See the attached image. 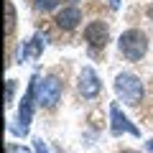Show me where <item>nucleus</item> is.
Listing matches in <instances>:
<instances>
[{
  "instance_id": "nucleus-8",
  "label": "nucleus",
  "mask_w": 153,
  "mask_h": 153,
  "mask_svg": "<svg viewBox=\"0 0 153 153\" xmlns=\"http://www.w3.org/2000/svg\"><path fill=\"white\" fill-rule=\"evenodd\" d=\"M82 21V10L76 5H66L59 10V16H56V26L64 28V31H71V28H76V23Z\"/></svg>"
},
{
  "instance_id": "nucleus-14",
  "label": "nucleus",
  "mask_w": 153,
  "mask_h": 153,
  "mask_svg": "<svg viewBox=\"0 0 153 153\" xmlns=\"http://www.w3.org/2000/svg\"><path fill=\"white\" fill-rule=\"evenodd\" d=\"M33 143H36V153H49V151H46V143L41 140V138H38V140H33Z\"/></svg>"
},
{
  "instance_id": "nucleus-10",
  "label": "nucleus",
  "mask_w": 153,
  "mask_h": 153,
  "mask_svg": "<svg viewBox=\"0 0 153 153\" xmlns=\"http://www.w3.org/2000/svg\"><path fill=\"white\" fill-rule=\"evenodd\" d=\"M13 28H16V8H13V3H5V33L10 36Z\"/></svg>"
},
{
  "instance_id": "nucleus-3",
  "label": "nucleus",
  "mask_w": 153,
  "mask_h": 153,
  "mask_svg": "<svg viewBox=\"0 0 153 153\" xmlns=\"http://www.w3.org/2000/svg\"><path fill=\"white\" fill-rule=\"evenodd\" d=\"M59 97H61V82L56 76H44V79L36 76V100L44 107H54Z\"/></svg>"
},
{
  "instance_id": "nucleus-1",
  "label": "nucleus",
  "mask_w": 153,
  "mask_h": 153,
  "mask_svg": "<svg viewBox=\"0 0 153 153\" xmlns=\"http://www.w3.org/2000/svg\"><path fill=\"white\" fill-rule=\"evenodd\" d=\"M120 51H123V56H125L128 61L143 59V54L148 51V38H146V33L138 31V28L125 31V33L120 36Z\"/></svg>"
},
{
  "instance_id": "nucleus-17",
  "label": "nucleus",
  "mask_w": 153,
  "mask_h": 153,
  "mask_svg": "<svg viewBox=\"0 0 153 153\" xmlns=\"http://www.w3.org/2000/svg\"><path fill=\"white\" fill-rule=\"evenodd\" d=\"M148 16H151V21H153V8H151V10H148Z\"/></svg>"
},
{
  "instance_id": "nucleus-6",
  "label": "nucleus",
  "mask_w": 153,
  "mask_h": 153,
  "mask_svg": "<svg viewBox=\"0 0 153 153\" xmlns=\"http://www.w3.org/2000/svg\"><path fill=\"white\" fill-rule=\"evenodd\" d=\"M79 94L87 97V100H92V97L100 94V79L94 74V69H89V66H84L79 71Z\"/></svg>"
},
{
  "instance_id": "nucleus-11",
  "label": "nucleus",
  "mask_w": 153,
  "mask_h": 153,
  "mask_svg": "<svg viewBox=\"0 0 153 153\" xmlns=\"http://www.w3.org/2000/svg\"><path fill=\"white\" fill-rule=\"evenodd\" d=\"M33 5H36L38 10H54V8L59 5V0H33Z\"/></svg>"
},
{
  "instance_id": "nucleus-2",
  "label": "nucleus",
  "mask_w": 153,
  "mask_h": 153,
  "mask_svg": "<svg viewBox=\"0 0 153 153\" xmlns=\"http://www.w3.org/2000/svg\"><path fill=\"white\" fill-rule=\"evenodd\" d=\"M115 92L120 94L128 105H138L140 97H143V82L135 74H130V71H123L115 79Z\"/></svg>"
},
{
  "instance_id": "nucleus-16",
  "label": "nucleus",
  "mask_w": 153,
  "mask_h": 153,
  "mask_svg": "<svg viewBox=\"0 0 153 153\" xmlns=\"http://www.w3.org/2000/svg\"><path fill=\"white\" fill-rule=\"evenodd\" d=\"M146 148H148V151L153 153V140H148V143H146Z\"/></svg>"
},
{
  "instance_id": "nucleus-18",
  "label": "nucleus",
  "mask_w": 153,
  "mask_h": 153,
  "mask_svg": "<svg viewBox=\"0 0 153 153\" xmlns=\"http://www.w3.org/2000/svg\"><path fill=\"white\" fill-rule=\"evenodd\" d=\"M123 153H135V151H123Z\"/></svg>"
},
{
  "instance_id": "nucleus-12",
  "label": "nucleus",
  "mask_w": 153,
  "mask_h": 153,
  "mask_svg": "<svg viewBox=\"0 0 153 153\" xmlns=\"http://www.w3.org/2000/svg\"><path fill=\"white\" fill-rule=\"evenodd\" d=\"M13 94H16V82L8 79V87H5V102H8V105L13 102Z\"/></svg>"
},
{
  "instance_id": "nucleus-15",
  "label": "nucleus",
  "mask_w": 153,
  "mask_h": 153,
  "mask_svg": "<svg viewBox=\"0 0 153 153\" xmlns=\"http://www.w3.org/2000/svg\"><path fill=\"white\" fill-rule=\"evenodd\" d=\"M110 3V8H112V10H117V8H120V0H107Z\"/></svg>"
},
{
  "instance_id": "nucleus-7",
  "label": "nucleus",
  "mask_w": 153,
  "mask_h": 153,
  "mask_svg": "<svg viewBox=\"0 0 153 153\" xmlns=\"http://www.w3.org/2000/svg\"><path fill=\"white\" fill-rule=\"evenodd\" d=\"M107 38H110V28L102 21H94L84 28V41H89V46H94V49H102L107 44Z\"/></svg>"
},
{
  "instance_id": "nucleus-4",
  "label": "nucleus",
  "mask_w": 153,
  "mask_h": 153,
  "mask_svg": "<svg viewBox=\"0 0 153 153\" xmlns=\"http://www.w3.org/2000/svg\"><path fill=\"white\" fill-rule=\"evenodd\" d=\"M33 97H36V76H31V84L21 100V107H18V123L21 125L13 128V133H18V135L28 133V125H31V117H33Z\"/></svg>"
},
{
  "instance_id": "nucleus-13",
  "label": "nucleus",
  "mask_w": 153,
  "mask_h": 153,
  "mask_svg": "<svg viewBox=\"0 0 153 153\" xmlns=\"http://www.w3.org/2000/svg\"><path fill=\"white\" fill-rule=\"evenodd\" d=\"M8 153H31V151L23 146H16V143H8Z\"/></svg>"
},
{
  "instance_id": "nucleus-9",
  "label": "nucleus",
  "mask_w": 153,
  "mask_h": 153,
  "mask_svg": "<svg viewBox=\"0 0 153 153\" xmlns=\"http://www.w3.org/2000/svg\"><path fill=\"white\" fill-rule=\"evenodd\" d=\"M44 46H46V44H44V36H41V33H36L31 41H26V46H23V49H18V56H21V59H36V56H41Z\"/></svg>"
},
{
  "instance_id": "nucleus-5",
  "label": "nucleus",
  "mask_w": 153,
  "mask_h": 153,
  "mask_svg": "<svg viewBox=\"0 0 153 153\" xmlns=\"http://www.w3.org/2000/svg\"><path fill=\"white\" fill-rule=\"evenodd\" d=\"M110 120H112V125H110L112 135H123V133H130V135H140V130H138V128L133 125L130 120H128V115H123V110L117 107V105H112V107H110Z\"/></svg>"
}]
</instances>
